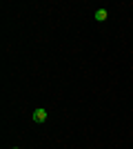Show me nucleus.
<instances>
[{"instance_id":"nucleus-1","label":"nucleus","mask_w":133,"mask_h":149,"mask_svg":"<svg viewBox=\"0 0 133 149\" xmlns=\"http://www.w3.org/2000/svg\"><path fill=\"white\" fill-rule=\"evenodd\" d=\"M33 123L36 125H42L44 120H47V109H44V107H38V109H33Z\"/></svg>"},{"instance_id":"nucleus-2","label":"nucleus","mask_w":133,"mask_h":149,"mask_svg":"<svg viewBox=\"0 0 133 149\" xmlns=\"http://www.w3.org/2000/svg\"><path fill=\"white\" fill-rule=\"evenodd\" d=\"M107 9H98V11H95V20H98V22H104V20H107Z\"/></svg>"},{"instance_id":"nucleus-3","label":"nucleus","mask_w":133,"mask_h":149,"mask_svg":"<svg viewBox=\"0 0 133 149\" xmlns=\"http://www.w3.org/2000/svg\"><path fill=\"white\" fill-rule=\"evenodd\" d=\"M13 149H20V147H13Z\"/></svg>"}]
</instances>
